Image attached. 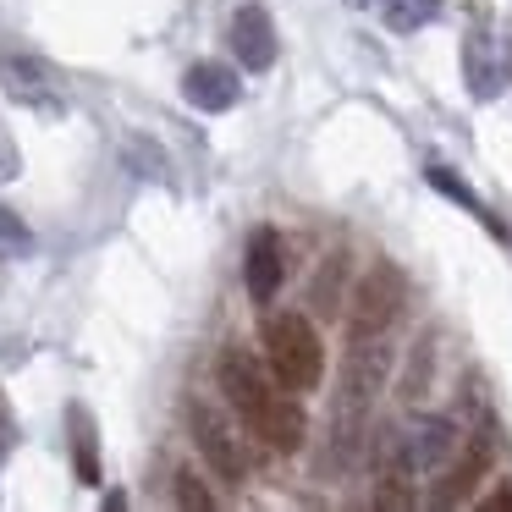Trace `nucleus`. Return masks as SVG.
<instances>
[{
    "label": "nucleus",
    "instance_id": "1",
    "mask_svg": "<svg viewBox=\"0 0 512 512\" xmlns=\"http://www.w3.org/2000/svg\"><path fill=\"white\" fill-rule=\"evenodd\" d=\"M215 375H221V391L232 397V408L243 413V424L259 441L276 446V452H298L303 446V408L287 386L281 391L270 386L248 353H221V369H215Z\"/></svg>",
    "mask_w": 512,
    "mask_h": 512
},
{
    "label": "nucleus",
    "instance_id": "2",
    "mask_svg": "<svg viewBox=\"0 0 512 512\" xmlns=\"http://www.w3.org/2000/svg\"><path fill=\"white\" fill-rule=\"evenodd\" d=\"M391 369V353H386V336H375V342H358L347 347L342 358V386H336V413H331V452L336 463H353L358 441H364V424L369 413H375V397H380V380H386Z\"/></svg>",
    "mask_w": 512,
    "mask_h": 512
},
{
    "label": "nucleus",
    "instance_id": "3",
    "mask_svg": "<svg viewBox=\"0 0 512 512\" xmlns=\"http://www.w3.org/2000/svg\"><path fill=\"white\" fill-rule=\"evenodd\" d=\"M265 358L287 391H314L325 380V347L303 314H276L265 320Z\"/></svg>",
    "mask_w": 512,
    "mask_h": 512
},
{
    "label": "nucleus",
    "instance_id": "4",
    "mask_svg": "<svg viewBox=\"0 0 512 512\" xmlns=\"http://www.w3.org/2000/svg\"><path fill=\"white\" fill-rule=\"evenodd\" d=\"M402 303H408V281H402V270L397 265H375L364 281H358L347 325H353L358 342H375V336H386L391 325H397Z\"/></svg>",
    "mask_w": 512,
    "mask_h": 512
},
{
    "label": "nucleus",
    "instance_id": "5",
    "mask_svg": "<svg viewBox=\"0 0 512 512\" xmlns=\"http://www.w3.org/2000/svg\"><path fill=\"white\" fill-rule=\"evenodd\" d=\"M188 430H193V446L204 452V463H210L221 479L237 485V479L248 474L243 441H237V430L221 419V408H210V402H188Z\"/></svg>",
    "mask_w": 512,
    "mask_h": 512
},
{
    "label": "nucleus",
    "instance_id": "6",
    "mask_svg": "<svg viewBox=\"0 0 512 512\" xmlns=\"http://www.w3.org/2000/svg\"><path fill=\"white\" fill-rule=\"evenodd\" d=\"M457 452V424L441 419V413H430V419L408 424L397 441V474L402 479H419V474H435L441 463H452Z\"/></svg>",
    "mask_w": 512,
    "mask_h": 512
},
{
    "label": "nucleus",
    "instance_id": "7",
    "mask_svg": "<svg viewBox=\"0 0 512 512\" xmlns=\"http://www.w3.org/2000/svg\"><path fill=\"white\" fill-rule=\"evenodd\" d=\"M0 83H6L23 105H39V111H61V105H67L61 72L39 56H23V50H0Z\"/></svg>",
    "mask_w": 512,
    "mask_h": 512
},
{
    "label": "nucleus",
    "instance_id": "8",
    "mask_svg": "<svg viewBox=\"0 0 512 512\" xmlns=\"http://www.w3.org/2000/svg\"><path fill=\"white\" fill-rule=\"evenodd\" d=\"M463 78H468V89H474L479 100H496V94L507 89V39L490 34V28L468 34V45H463Z\"/></svg>",
    "mask_w": 512,
    "mask_h": 512
},
{
    "label": "nucleus",
    "instance_id": "9",
    "mask_svg": "<svg viewBox=\"0 0 512 512\" xmlns=\"http://www.w3.org/2000/svg\"><path fill=\"white\" fill-rule=\"evenodd\" d=\"M281 281H287L281 237H276V226H259V232L248 237V254H243V287H248V298L270 303L281 292Z\"/></svg>",
    "mask_w": 512,
    "mask_h": 512
},
{
    "label": "nucleus",
    "instance_id": "10",
    "mask_svg": "<svg viewBox=\"0 0 512 512\" xmlns=\"http://www.w3.org/2000/svg\"><path fill=\"white\" fill-rule=\"evenodd\" d=\"M232 56L243 61L248 72L276 67V28H270L265 6H243V12L232 17Z\"/></svg>",
    "mask_w": 512,
    "mask_h": 512
},
{
    "label": "nucleus",
    "instance_id": "11",
    "mask_svg": "<svg viewBox=\"0 0 512 512\" xmlns=\"http://www.w3.org/2000/svg\"><path fill=\"white\" fill-rule=\"evenodd\" d=\"M182 94H188L193 111H232L237 94H243V83H237V72L226 67V61H199V67H188V78H182Z\"/></svg>",
    "mask_w": 512,
    "mask_h": 512
},
{
    "label": "nucleus",
    "instance_id": "12",
    "mask_svg": "<svg viewBox=\"0 0 512 512\" xmlns=\"http://www.w3.org/2000/svg\"><path fill=\"white\" fill-rule=\"evenodd\" d=\"M485 468H490V441H474V452H468L463 463H457L452 474H446V485L435 490L430 501H435V507H457V501H463L468 490L479 485V474H485Z\"/></svg>",
    "mask_w": 512,
    "mask_h": 512
},
{
    "label": "nucleus",
    "instance_id": "13",
    "mask_svg": "<svg viewBox=\"0 0 512 512\" xmlns=\"http://www.w3.org/2000/svg\"><path fill=\"white\" fill-rule=\"evenodd\" d=\"M424 177H430V188H435V193H446V199H452V204H463V210L474 215L479 226H485V232H496L501 243H512V232H507V226H501L496 215H490L485 204H479L474 193H468V188H463V182H457V177H452V171H446V166H430V171H424Z\"/></svg>",
    "mask_w": 512,
    "mask_h": 512
},
{
    "label": "nucleus",
    "instance_id": "14",
    "mask_svg": "<svg viewBox=\"0 0 512 512\" xmlns=\"http://www.w3.org/2000/svg\"><path fill=\"white\" fill-rule=\"evenodd\" d=\"M380 17L391 34H419L424 23L441 17V0H380Z\"/></svg>",
    "mask_w": 512,
    "mask_h": 512
},
{
    "label": "nucleus",
    "instance_id": "15",
    "mask_svg": "<svg viewBox=\"0 0 512 512\" xmlns=\"http://www.w3.org/2000/svg\"><path fill=\"white\" fill-rule=\"evenodd\" d=\"M177 501H182L188 512H210V507H215V496L204 490V479H199V474H188V468L177 474Z\"/></svg>",
    "mask_w": 512,
    "mask_h": 512
},
{
    "label": "nucleus",
    "instance_id": "16",
    "mask_svg": "<svg viewBox=\"0 0 512 512\" xmlns=\"http://www.w3.org/2000/svg\"><path fill=\"white\" fill-rule=\"evenodd\" d=\"M28 243H34V237H28V226L17 221V215L6 210V204H0V248H6V254H23Z\"/></svg>",
    "mask_w": 512,
    "mask_h": 512
},
{
    "label": "nucleus",
    "instance_id": "17",
    "mask_svg": "<svg viewBox=\"0 0 512 512\" xmlns=\"http://www.w3.org/2000/svg\"><path fill=\"white\" fill-rule=\"evenodd\" d=\"M72 424H78V474L89 479H100V468H94V435H89V419H83V413H72Z\"/></svg>",
    "mask_w": 512,
    "mask_h": 512
},
{
    "label": "nucleus",
    "instance_id": "18",
    "mask_svg": "<svg viewBox=\"0 0 512 512\" xmlns=\"http://www.w3.org/2000/svg\"><path fill=\"white\" fill-rule=\"evenodd\" d=\"M17 171H23V155H17V138L0 122V182H17Z\"/></svg>",
    "mask_w": 512,
    "mask_h": 512
},
{
    "label": "nucleus",
    "instance_id": "19",
    "mask_svg": "<svg viewBox=\"0 0 512 512\" xmlns=\"http://www.w3.org/2000/svg\"><path fill=\"white\" fill-rule=\"evenodd\" d=\"M479 507H485V512H512V490H496V496H485Z\"/></svg>",
    "mask_w": 512,
    "mask_h": 512
},
{
    "label": "nucleus",
    "instance_id": "20",
    "mask_svg": "<svg viewBox=\"0 0 512 512\" xmlns=\"http://www.w3.org/2000/svg\"><path fill=\"white\" fill-rule=\"evenodd\" d=\"M347 6H353V12H369V6H380V0H347Z\"/></svg>",
    "mask_w": 512,
    "mask_h": 512
}]
</instances>
